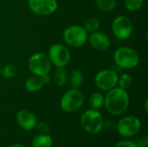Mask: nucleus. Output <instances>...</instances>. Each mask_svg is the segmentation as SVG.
Wrapping results in <instances>:
<instances>
[{
    "label": "nucleus",
    "mask_w": 148,
    "mask_h": 147,
    "mask_svg": "<svg viewBox=\"0 0 148 147\" xmlns=\"http://www.w3.org/2000/svg\"><path fill=\"white\" fill-rule=\"evenodd\" d=\"M130 103L129 94L127 90L115 87L108 91L104 96V106L107 111L113 115H121L124 113Z\"/></svg>",
    "instance_id": "f257e3e1"
},
{
    "label": "nucleus",
    "mask_w": 148,
    "mask_h": 147,
    "mask_svg": "<svg viewBox=\"0 0 148 147\" xmlns=\"http://www.w3.org/2000/svg\"><path fill=\"white\" fill-rule=\"evenodd\" d=\"M114 60L119 68L123 69H132L138 66L140 56L134 49L123 46L118 48L114 51Z\"/></svg>",
    "instance_id": "f03ea898"
},
{
    "label": "nucleus",
    "mask_w": 148,
    "mask_h": 147,
    "mask_svg": "<svg viewBox=\"0 0 148 147\" xmlns=\"http://www.w3.org/2000/svg\"><path fill=\"white\" fill-rule=\"evenodd\" d=\"M82 129L89 134H97L101 132L104 126V120L99 110H86L81 117Z\"/></svg>",
    "instance_id": "7ed1b4c3"
},
{
    "label": "nucleus",
    "mask_w": 148,
    "mask_h": 147,
    "mask_svg": "<svg viewBox=\"0 0 148 147\" xmlns=\"http://www.w3.org/2000/svg\"><path fill=\"white\" fill-rule=\"evenodd\" d=\"M84 101V95L79 89L71 88L62 96L60 106L64 112L74 113L82 107Z\"/></svg>",
    "instance_id": "20e7f679"
},
{
    "label": "nucleus",
    "mask_w": 148,
    "mask_h": 147,
    "mask_svg": "<svg viewBox=\"0 0 148 147\" xmlns=\"http://www.w3.org/2000/svg\"><path fill=\"white\" fill-rule=\"evenodd\" d=\"M63 40L72 48L82 47L88 41V32L79 25H70L63 31Z\"/></svg>",
    "instance_id": "39448f33"
},
{
    "label": "nucleus",
    "mask_w": 148,
    "mask_h": 147,
    "mask_svg": "<svg viewBox=\"0 0 148 147\" xmlns=\"http://www.w3.org/2000/svg\"><path fill=\"white\" fill-rule=\"evenodd\" d=\"M49 59L56 68H65L71 60V54L68 48L62 43H54L49 49Z\"/></svg>",
    "instance_id": "423d86ee"
},
{
    "label": "nucleus",
    "mask_w": 148,
    "mask_h": 147,
    "mask_svg": "<svg viewBox=\"0 0 148 147\" xmlns=\"http://www.w3.org/2000/svg\"><path fill=\"white\" fill-rule=\"evenodd\" d=\"M51 62L49 56L43 53L33 54L28 61V68L32 75L42 76L49 74L51 70Z\"/></svg>",
    "instance_id": "0eeeda50"
},
{
    "label": "nucleus",
    "mask_w": 148,
    "mask_h": 147,
    "mask_svg": "<svg viewBox=\"0 0 148 147\" xmlns=\"http://www.w3.org/2000/svg\"><path fill=\"white\" fill-rule=\"evenodd\" d=\"M140 127L141 122L135 116H126L121 119L116 125L118 133L124 138L134 137L140 132Z\"/></svg>",
    "instance_id": "6e6552de"
},
{
    "label": "nucleus",
    "mask_w": 148,
    "mask_h": 147,
    "mask_svg": "<svg viewBox=\"0 0 148 147\" xmlns=\"http://www.w3.org/2000/svg\"><path fill=\"white\" fill-rule=\"evenodd\" d=\"M112 31L114 36L120 40L129 38L134 30V25L130 18L126 16H118L112 22Z\"/></svg>",
    "instance_id": "1a4fd4ad"
},
{
    "label": "nucleus",
    "mask_w": 148,
    "mask_h": 147,
    "mask_svg": "<svg viewBox=\"0 0 148 147\" xmlns=\"http://www.w3.org/2000/svg\"><path fill=\"white\" fill-rule=\"evenodd\" d=\"M118 75L113 69H103L95 76V84L96 88L102 91H108L117 87Z\"/></svg>",
    "instance_id": "9d476101"
},
{
    "label": "nucleus",
    "mask_w": 148,
    "mask_h": 147,
    "mask_svg": "<svg viewBox=\"0 0 148 147\" xmlns=\"http://www.w3.org/2000/svg\"><path fill=\"white\" fill-rule=\"evenodd\" d=\"M29 10L38 16H49L58 8L56 0H28Z\"/></svg>",
    "instance_id": "9b49d317"
},
{
    "label": "nucleus",
    "mask_w": 148,
    "mask_h": 147,
    "mask_svg": "<svg viewBox=\"0 0 148 147\" xmlns=\"http://www.w3.org/2000/svg\"><path fill=\"white\" fill-rule=\"evenodd\" d=\"M88 40L90 46L97 51H106L111 45V41L108 36L98 30L90 33V36H88Z\"/></svg>",
    "instance_id": "f8f14e48"
},
{
    "label": "nucleus",
    "mask_w": 148,
    "mask_h": 147,
    "mask_svg": "<svg viewBox=\"0 0 148 147\" xmlns=\"http://www.w3.org/2000/svg\"><path fill=\"white\" fill-rule=\"evenodd\" d=\"M16 121L19 127L24 131H31L36 128L37 120L35 114L26 109L20 110L16 115Z\"/></svg>",
    "instance_id": "ddd939ff"
},
{
    "label": "nucleus",
    "mask_w": 148,
    "mask_h": 147,
    "mask_svg": "<svg viewBox=\"0 0 148 147\" xmlns=\"http://www.w3.org/2000/svg\"><path fill=\"white\" fill-rule=\"evenodd\" d=\"M43 86H44V83L42 80V77L39 75H32L25 81V88L27 91L30 93L38 92L39 90L42 88Z\"/></svg>",
    "instance_id": "4468645a"
},
{
    "label": "nucleus",
    "mask_w": 148,
    "mask_h": 147,
    "mask_svg": "<svg viewBox=\"0 0 148 147\" xmlns=\"http://www.w3.org/2000/svg\"><path fill=\"white\" fill-rule=\"evenodd\" d=\"M32 147H52L53 139L48 133H40L32 139Z\"/></svg>",
    "instance_id": "2eb2a0df"
},
{
    "label": "nucleus",
    "mask_w": 148,
    "mask_h": 147,
    "mask_svg": "<svg viewBox=\"0 0 148 147\" xmlns=\"http://www.w3.org/2000/svg\"><path fill=\"white\" fill-rule=\"evenodd\" d=\"M53 80L57 87H63L69 80L67 70L64 68H56L53 74Z\"/></svg>",
    "instance_id": "dca6fc26"
},
{
    "label": "nucleus",
    "mask_w": 148,
    "mask_h": 147,
    "mask_svg": "<svg viewBox=\"0 0 148 147\" xmlns=\"http://www.w3.org/2000/svg\"><path fill=\"white\" fill-rule=\"evenodd\" d=\"M68 81H69V84L72 88L79 89V88L82 85L84 81L83 73L79 69H74L69 75Z\"/></svg>",
    "instance_id": "f3484780"
},
{
    "label": "nucleus",
    "mask_w": 148,
    "mask_h": 147,
    "mask_svg": "<svg viewBox=\"0 0 148 147\" xmlns=\"http://www.w3.org/2000/svg\"><path fill=\"white\" fill-rule=\"evenodd\" d=\"M88 103L92 109L99 110L104 106V95L100 92H95L89 96Z\"/></svg>",
    "instance_id": "a211bd4d"
},
{
    "label": "nucleus",
    "mask_w": 148,
    "mask_h": 147,
    "mask_svg": "<svg viewBox=\"0 0 148 147\" xmlns=\"http://www.w3.org/2000/svg\"><path fill=\"white\" fill-rule=\"evenodd\" d=\"M95 5L100 10L108 12L116 8L117 2L116 0H95Z\"/></svg>",
    "instance_id": "6ab92c4d"
},
{
    "label": "nucleus",
    "mask_w": 148,
    "mask_h": 147,
    "mask_svg": "<svg viewBox=\"0 0 148 147\" xmlns=\"http://www.w3.org/2000/svg\"><path fill=\"white\" fill-rule=\"evenodd\" d=\"M133 83V78L131 75L127 73H123L121 75H118V81H117V86L121 88H123L127 90L132 86Z\"/></svg>",
    "instance_id": "aec40b11"
},
{
    "label": "nucleus",
    "mask_w": 148,
    "mask_h": 147,
    "mask_svg": "<svg viewBox=\"0 0 148 147\" xmlns=\"http://www.w3.org/2000/svg\"><path fill=\"white\" fill-rule=\"evenodd\" d=\"M83 28L88 33L95 32L100 28V21L96 17H89L85 21Z\"/></svg>",
    "instance_id": "412c9836"
},
{
    "label": "nucleus",
    "mask_w": 148,
    "mask_h": 147,
    "mask_svg": "<svg viewBox=\"0 0 148 147\" xmlns=\"http://www.w3.org/2000/svg\"><path fill=\"white\" fill-rule=\"evenodd\" d=\"M17 74V68L13 63H8L2 68L1 75L5 79H12Z\"/></svg>",
    "instance_id": "4be33fe9"
},
{
    "label": "nucleus",
    "mask_w": 148,
    "mask_h": 147,
    "mask_svg": "<svg viewBox=\"0 0 148 147\" xmlns=\"http://www.w3.org/2000/svg\"><path fill=\"white\" fill-rule=\"evenodd\" d=\"M144 1L145 0H124V4L127 10L135 12L142 8Z\"/></svg>",
    "instance_id": "5701e85b"
},
{
    "label": "nucleus",
    "mask_w": 148,
    "mask_h": 147,
    "mask_svg": "<svg viewBox=\"0 0 148 147\" xmlns=\"http://www.w3.org/2000/svg\"><path fill=\"white\" fill-rule=\"evenodd\" d=\"M114 147H138V146H137V143H135L134 141L126 139V140H121V141L117 142Z\"/></svg>",
    "instance_id": "b1692460"
},
{
    "label": "nucleus",
    "mask_w": 148,
    "mask_h": 147,
    "mask_svg": "<svg viewBox=\"0 0 148 147\" xmlns=\"http://www.w3.org/2000/svg\"><path fill=\"white\" fill-rule=\"evenodd\" d=\"M36 127L37 128V130L39 131L40 133H48L49 131V126L48 123L44 122V121H41V122H37Z\"/></svg>",
    "instance_id": "393cba45"
},
{
    "label": "nucleus",
    "mask_w": 148,
    "mask_h": 147,
    "mask_svg": "<svg viewBox=\"0 0 148 147\" xmlns=\"http://www.w3.org/2000/svg\"><path fill=\"white\" fill-rule=\"evenodd\" d=\"M138 147H148V138L147 136H144L139 139L137 143Z\"/></svg>",
    "instance_id": "a878e982"
},
{
    "label": "nucleus",
    "mask_w": 148,
    "mask_h": 147,
    "mask_svg": "<svg viewBox=\"0 0 148 147\" xmlns=\"http://www.w3.org/2000/svg\"><path fill=\"white\" fill-rule=\"evenodd\" d=\"M41 77H42V81H43L44 85L49 84V83L50 82V81H51V79H50V77H49V74H48V75H42V76H41Z\"/></svg>",
    "instance_id": "bb28decb"
},
{
    "label": "nucleus",
    "mask_w": 148,
    "mask_h": 147,
    "mask_svg": "<svg viewBox=\"0 0 148 147\" xmlns=\"http://www.w3.org/2000/svg\"><path fill=\"white\" fill-rule=\"evenodd\" d=\"M147 105H148V100L147 99V100L145 101V104H144V106H145V113H148Z\"/></svg>",
    "instance_id": "cd10ccee"
},
{
    "label": "nucleus",
    "mask_w": 148,
    "mask_h": 147,
    "mask_svg": "<svg viewBox=\"0 0 148 147\" xmlns=\"http://www.w3.org/2000/svg\"><path fill=\"white\" fill-rule=\"evenodd\" d=\"M9 147H25L23 145H22V144H14V145H11V146H10Z\"/></svg>",
    "instance_id": "c85d7f7f"
},
{
    "label": "nucleus",
    "mask_w": 148,
    "mask_h": 147,
    "mask_svg": "<svg viewBox=\"0 0 148 147\" xmlns=\"http://www.w3.org/2000/svg\"><path fill=\"white\" fill-rule=\"evenodd\" d=\"M1 73H2V68H1V66H0V75H1Z\"/></svg>",
    "instance_id": "c756f323"
}]
</instances>
